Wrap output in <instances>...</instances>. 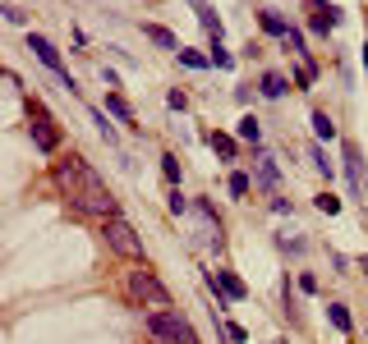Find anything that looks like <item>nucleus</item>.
Instances as JSON below:
<instances>
[{"mask_svg": "<svg viewBox=\"0 0 368 344\" xmlns=\"http://www.w3.org/2000/svg\"><path fill=\"white\" fill-rule=\"evenodd\" d=\"M207 147L221 156V161H235V156H239V138L235 133H217V129H212L207 133Z\"/></svg>", "mask_w": 368, "mask_h": 344, "instance_id": "15", "label": "nucleus"}, {"mask_svg": "<svg viewBox=\"0 0 368 344\" xmlns=\"http://www.w3.org/2000/svg\"><path fill=\"white\" fill-rule=\"evenodd\" d=\"M143 326H148L152 344H198V331H193L180 312H171V308L148 312V321H143Z\"/></svg>", "mask_w": 368, "mask_h": 344, "instance_id": "2", "label": "nucleus"}, {"mask_svg": "<svg viewBox=\"0 0 368 344\" xmlns=\"http://www.w3.org/2000/svg\"><path fill=\"white\" fill-rule=\"evenodd\" d=\"M308 124H313V133L323 138V143H332V138H336V120L327 111H313V120H308Z\"/></svg>", "mask_w": 368, "mask_h": 344, "instance_id": "19", "label": "nucleus"}, {"mask_svg": "<svg viewBox=\"0 0 368 344\" xmlns=\"http://www.w3.org/2000/svg\"><path fill=\"white\" fill-rule=\"evenodd\" d=\"M5 18H9V23H28V14L18 5H5Z\"/></svg>", "mask_w": 368, "mask_h": 344, "instance_id": "34", "label": "nucleus"}, {"mask_svg": "<svg viewBox=\"0 0 368 344\" xmlns=\"http://www.w3.org/2000/svg\"><path fill=\"white\" fill-rule=\"evenodd\" d=\"M88 115H92V124H97V133L106 138L111 147H120V133H115V124L106 120V111H97V106H88Z\"/></svg>", "mask_w": 368, "mask_h": 344, "instance_id": "18", "label": "nucleus"}, {"mask_svg": "<svg viewBox=\"0 0 368 344\" xmlns=\"http://www.w3.org/2000/svg\"><path fill=\"white\" fill-rule=\"evenodd\" d=\"M28 138H33V147L42 156H51V152H60V124H55V115L46 111L37 96H28Z\"/></svg>", "mask_w": 368, "mask_h": 344, "instance_id": "3", "label": "nucleus"}, {"mask_svg": "<svg viewBox=\"0 0 368 344\" xmlns=\"http://www.w3.org/2000/svg\"><path fill=\"white\" fill-rule=\"evenodd\" d=\"M341 161H345V179H350V193H355V198H364L368 174H364V156H359V147H355V143H341Z\"/></svg>", "mask_w": 368, "mask_h": 344, "instance_id": "8", "label": "nucleus"}, {"mask_svg": "<svg viewBox=\"0 0 368 344\" xmlns=\"http://www.w3.org/2000/svg\"><path fill=\"white\" fill-rule=\"evenodd\" d=\"M102 83H106V87H120V74H115V69H106V65H102Z\"/></svg>", "mask_w": 368, "mask_h": 344, "instance_id": "35", "label": "nucleus"}, {"mask_svg": "<svg viewBox=\"0 0 368 344\" xmlns=\"http://www.w3.org/2000/svg\"><path fill=\"white\" fill-rule=\"evenodd\" d=\"M281 46H286V55H295V60H308V51H304V33H299V28H290V33L281 37Z\"/></svg>", "mask_w": 368, "mask_h": 344, "instance_id": "20", "label": "nucleus"}, {"mask_svg": "<svg viewBox=\"0 0 368 344\" xmlns=\"http://www.w3.org/2000/svg\"><path fill=\"white\" fill-rule=\"evenodd\" d=\"M313 206H318V211H323V216H336V211H341V198H336L332 189H323V193H318V198H313Z\"/></svg>", "mask_w": 368, "mask_h": 344, "instance_id": "24", "label": "nucleus"}, {"mask_svg": "<svg viewBox=\"0 0 368 344\" xmlns=\"http://www.w3.org/2000/svg\"><path fill=\"white\" fill-rule=\"evenodd\" d=\"M276 248H281V253H295V257H299V253H304V239H286V234H276Z\"/></svg>", "mask_w": 368, "mask_h": 344, "instance_id": "30", "label": "nucleus"}, {"mask_svg": "<svg viewBox=\"0 0 368 344\" xmlns=\"http://www.w3.org/2000/svg\"><path fill=\"white\" fill-rule=\"evenodd\" d=\"M143 37H148V42H157L161 46V51H184V46H180V37L175 33H171V28H161V23H143Z\"/></svg>", "mask_w": 368, "mask_h": 344, "instance_id": "13", "label": "nucleus"}, {"mask_svg": "<svg viewBox=\"0 0 368 344\" xmlns=\"http://www.w3.org/2000/svg\"><path fill=\"white\" fill-rule=\"evenodd\" d=\"M308 161H313V170L323 174L327 184H332V161H327V152H323V147H318V143H308Z\"/></svg>", "mask_w": 368, "mask_h": 344, "instance_id": "21", "label": "nucleus"}, {"mask_svg": "<svg viewBox=\"0 0 368 344\" xmlns=\"http://www.w3.org/2000/svg\"><path fill=\"white\" fill-rule=\"evenodd\" d=\"M106 115H111V120H120V124H134V106L124 101L120 92H106Z\"/></svg>", "mask_w": 368, "mask_h": 344, "instance_id": "16", "label": "nucleus"}, {"mask_svg": "<svg viewBox=\"0 0 368 344\" xmlns=\"http://www.w3.org/2000/svg\"><path fill=\"white\" fill-rule=\"evenodd\" d=\"M28 51H33L37 60H42L46 69H51L55 78H60V87H65V92H74V96H79V83H74V74L65 69V60H60V51H55V42H51V37H42V33H28Z\"/></svg>", "mask_w": 368, "mask_h": 344, "instance_id": "6", "label": "nucleus"}, {"mask_svg": "<svg viewBox=\"0 0 368 344\" xmlns=\"http://www.w3.org/2000/svg\"><path fill=\"white\" fill-rule=\"evenodd\" d=\"M313 78H318L313 60H299V69H295V87H313Z\"/></svg>", "mask_w": 368, "mask_h": 344, "instance_id": "26", "label": "nucleus"}, {"mask_svg": "<svg viewBox=\"0 0 368 344\" xmlns=\"http://www.w3.org/2000/svg\"><path fill=\"white\" fill-rule=\"evenodd\" d=\"M341 23H345L341 5H332V0H308V28H313L318 37H327L332 28H341Z\"/></svg>", "mask_w": 368, "mask_h": 344, "instance_id": "7", "label": "nucleus"}, {"mask_svg": "<svg viewBox=\"0 0 368 344\" xmlns=\"http://www.w3.org/2000/svg\"><path fill=\"white\" fill-rule=\"evenodd\" d=\"M254 179H258V189H267V193H276V184H281L276 161L263 152V147H254Z\"/></svg>", "mask_w": 368, "mask_h": 344, "instance_id": "9", "label": "nucleus"}, {"mask_svg": "<svg viewBox=\"0 0 368 344\" xmlns=\"http://www.w3.org/2000/svg\"><path fill=\"white\" fill-rule=\"evenodd\" d=\"M102 239H106V248H111L115 257L143 262V239H139V230H134L124 216H111V221H102Z\"/></svg>", "mask_w": 368, "mask_h": 344, "instance_id": "4", "label": "nucleus"}, {"mask_svg": "<svg viewBox=\"0 0 368 344\" xmlns=\"http://www.w3.org/2000/svg\"><path fill=\"white\" fill-rule=\"evenodd\" d=\"M207 60L212 69H235V55L226 51V42H212V51H207Z\"/></svg>", "mask_w": 368, "mask_h": 344, "instance_id": "22", "label": "nucleus"}, {"mask_svg": "<svg viewBox=\"0 0 368 344\" xmlns=\"http://www.w3.org/2000/svg\"><path fill=\"white\" fill-rule=\"evenodd\" d=\"M258 92H263L267 101H281V96L290 92V78H286V74H276V69H267V74L258 78Z\"/></svg>", "mask_w": 368, "mask_h": 344, "instance_id": "11", "label": "nucleus"}, {"mask_svg": "<svg viewBox=\"0 0 368 344\" xmlns=\"http://www.w3.org/2000/svg\"><path fill=\"white\" fill-rule=\"evenodd\" d=\"M226 335H230V340H235V344H249V331H244V326H239V321H226Z\"/></svg>", "mask_w": 368, "mask_h": 344, "instance_id": "31", "label": "nucleus"}, {"mask_svg": "<svg viewBox=\"0 0 368 344\" xmlns=\"http://www.w3.org/2000/svg\"><path fill=\"white\" fill-rule=\"evenodd\" d=\"M166 206H171V216H184V211H189V198H184L180 189H171L166 193Z\"/></svg>", "mask_w": 368, "mask_h": 344, "instance_id": "28", "label": "nucleus"}, {"mask_svg": "<svg viewBox=\"0 0 368 344\" xmlns=\"http://www.w3.org/2000/svg\"><path fill=\"white\" fill-rule=\"evenodd\" d=\"M272 211H276V216H290L295 206H290V198H276V193H272Z\"/></svg>", "mask_w": 368, "mask_h": 344, "instance_id": "33", "label": "nucleus"}, {"mask_svg": "<svg viewBox=\"0 0 368 344\" xmlns=\"http://www.w3.org/2000/svg\"><path fill=\"white\" fill-rule=\"evenodd\" d=\"M166 106H171L175 115H184V111H189V96H184L180 87H171V92H166Z\"/></svg>", "mask_w": 368, "mask_h": 344, "instance_id": "29", "label": "nucleus"}, {"mask_svg": "<svg viewBox=\"0 0 368 344\" xmlns=\"http://www.w3.org/2000/svg\"><path fill=\"white\" fill-rule=\"evenodd\" d=\"M124 289H129V303H139V308H171V289H166V284H161L148 267L129 271Z\"/></svg>", "mask_w": 368, "mask_h": 344, "instance_id": "5", "label": "nucleus"}, {"mask_svg": "<svg viewBox=\"0 0 368 344\" xmlns=\"http://www.w3.org/2000/svg\"><path fill=\"white\" fill-rule=\"evenodd\" d=\"M226 189H230V198H244V193L254 189V179H249L244 170H235V174H230V184H226Z\"/></svg>", "mask_w": 368, "mask_h": 344, "instance_id": "25", "label": "nucleus"}, {"mask_svg": "<svg viewBox=\"0 0 368 344\" xmlns=\"http://www.w3.org/2000/svg\"><path fill=\"white\" fill-rule=\"evenodd\" d=\"M180 65H184V69H207L212 60H207V55H198V51H189V46H184V51H180Z\"/></svg>", "mask_w": 368, "mask_h": 344, "instance_id": "27", "label": "nucleus"}, {"mask_svg": "<svg viewBox=\"0 0 368 344\" xmlns=\"http://www.w3.org/2000/svg\"><path fill=\"white\" fill-rule=\"evenodd\" d=\"M235 138H239V143H249V147H263V120H258V115H239Z\"/></svg>", "mask_w": 368, "mask_h": 344, "instance_id": "14", "label": "nucleus"}, {"mask_svg": "<svg viewBox=\"0 0 368 344\" xmlns=\"http://www.w3.org/2000/svg\"><path fill=\"white\" fill-rule=\"evenodd\" d=\"M258 28H263L267 37H286L295 23H290V18L281 14V9H258Z\"/></svg>", "mask_w": 368, "mask_h": 344, "instance_id": "12", "label": "nucleus"}, {"mask_svg": "<svg viewBox=\"0 0 368 344\" xmlns=\"http://www.w3.org/2000/svg\"><path fill=\"white\" fill-rule=\"evenodd\" d=\"M55 189L65 193V202L74 206L79 216H97V221H111V216H120V202H115V193L106 189V179L92 170L83 156H65V161H55L51 170Z\"/></svg>", "mask_w": 368, "mask_h": 344, "instance_id": "1", "label": "nucleus"}, {"mask_svg": "<svg viewBox=\"0 0 368 344\" xmlns=\"http://www.w3.org/2000/svg\"><path fill=\"white\" fill-rule=\"evenodd\" d=\"M299 289H304V294H318V275L304 271V275H299Z\"/></svg>", "mask_w": 368, "mask_h": 344, "instance_id": "32", "label": "nucleus"}, {"mask_svg": "<svg viewBox=\"0 0 368 344\" xmlns=\"http://www.w3.org/2000/svg\"><path fill=\"white\" fill-rule=\"evenodd\" d=\"M327 321H332L341 335H350V331H355V321H350V312H345V303H327Z\"/></svg>", "mask_w": 368, "mask_h": 344, "instance_id": "17", "label": "nucleus"}, {"mask_svg": "<svg viewBox=\"0 0 368 344\" xmlns=\"http://www.w3.org/2000/svg\"><path fill=\"white\" fill-rule=\"evenodd\" d=\"M189 5H193V14H198V23H202V28H207V37H212V42H221V37H226V28H221V18H217V9H212V5H207V0H189Z\"/></svg>", "mask_w": 368, "mask_h": 344, "instance_id": "10", "label": "nucleus"}, {"mask_svg": "<svg viewBox=\"0 0 368 344\" xmlns=\"http://www.w3.org/2000/svg\"><path fill=\"white\" fill-rule=\"evenodd\" d=\"M161 174H166V184H171V189H180V156H175V152H166V156H161Z\"/></svg>", "mask_w": 368, "mask_h": 344, "instance_id": "23", "label": "nucleus"}, {"mask_svg": "<svg viewBox=\"0 0 368 344\" xmlns=\"http://www.w3.org/2000/svg\"><path fill=\"white\" fill-rule=\"evenodd\" d=\"M364 280H368V257H364Z\"/></svg>", "mask_w": 368, "mask_h": 344, "instance_id": "36", "label": "nucleus"}]
</instances>
